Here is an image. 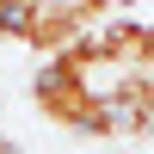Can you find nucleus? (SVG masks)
<instances>
[{"instance_id": "obj_1", "label": "nucleus", "mask_w": 154, "mask_h": 154, "mask_svg": "<svg viewBox=\"0 0 154 154\" xmlns=\"http://www.w3.org/2000/svg\"><path fill=\"white\" fill-rule=\"evenodd\" d=\"M0 154H25V148H19V142H12V136H0Z\"/></svg>"}]
</instances>
